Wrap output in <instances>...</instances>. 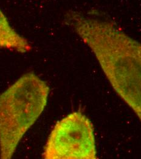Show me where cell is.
<instances>
[{
    "instance_id": "obj_4",
    "label": "cell",
    "mask_w": 141,
    "mask_h": 159,
    "mask_svg": "<svg viewBox=\"0 0 141 159\" xmlns=\"http://www.w3.org/2000/svg\"><path fill=\"white\" fill-rule=\"evenodd\" d=\"M0 48L20 53H26L31 50V46L29 42L15 31L1 10Z\"/></svg>"
},
{
    "instance_id": "obj_1",
    "label": "cell",
    "mask_w": 141,
    "mask_h": 159,
    "mask_svg": "<svg viewBox=\"0 0 141 159\" xmlns=\"http://www.w3.org/2000/svg\"><path fill=\"white\" fill-rule=\"evenodd\" d=\"M66 24L90 48L113 88L141 123V43L112 21L70 11Z\"/></svg>"
},
{
    "instance_id": "obj_3",
    "label": "cell",
    "mask_w": 141,
    "mask_h": 159,
    "mask_svg": "<svg viewBox=\"0 0 141 159\" xmlns=\"http://www.w3.org/2000/svg\"><path fill=\"white\" fill-rule=\"evenodd\" d=\"M46 159H97L93 124L80 111H74L58 121L43 150Z\"/></svg>"
},
{
    "instance_id": "obj_2",
    "label": "cell",
    "mask_w": 141,
    "mask_h": 159,
    "mask_svg": "<svg viewBox=\"0 0 141 159\" xmlns=\"http://www.w3.org/2000/svg\"><path fill=\"white\" fill-rule=\"evenodd\" d=\"M47 83L34 73L21 76L0 94V158H12L21 139L44 110Z\"/></svg>"
}]
</instances>
